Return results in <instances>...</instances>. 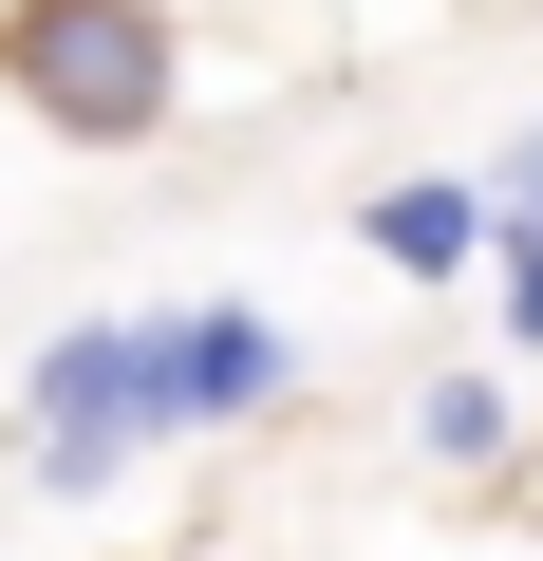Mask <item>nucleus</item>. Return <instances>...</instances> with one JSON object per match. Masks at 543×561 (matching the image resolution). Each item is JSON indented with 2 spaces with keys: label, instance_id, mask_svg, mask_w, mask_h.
Masks as SVG:
<instances>
[{
  "label": "nucleus",
  "instance_id": "obj_1",
  "mask_svg": "<svg viewBox=\"0 0 543 561\" xmlns=\"http://www.w3.org/2000/svg\"><path fill=\"white\" fill-rule=\"evenodd\" d=\"M0 94H20L38 131H76V150L169 131V94H188L169 0H20V20H0Z\"/></svg>",
  "mask_w": 543,
  "mask_h": 561
},
{
  "label": "nucleus",
  "instance_id": "obj_2",
  "mask_svg": "<svg viewBox=\"0 0 543 561\" xmlns=\"http://www.w3.org/2000/svg\"><path fill=\"white\" fill-rule=\"evenodd\" d=\"M20 412H38V486H94L132 431H169V319H94V337H57Z\"/></svg>",
  "mask_w": 543,
  "mask_h": 561
},
{
  "label": "nucleus",
  "instance_id": "obj_3",
  "mask_svg": "<svg viewBox=\"0 0 543 561\" xmlns=\"http://www.w3.org/2000/svg\"><path fill=\"white\" fill-rule=\"evenodd\" d=\"M262 393H282V337H262L244 300H206V319H169V431H244Z\"/></svg>",
  "mask_w": 543,
  "mask_h": 561
},
{
  "label": "nucleus",
  "instance_id": "obj_4",
  "mask_svg": "<svg viewBox=\"0 0 543 561\" xmlns=\"http://www.w3.org/2000/svg\"><path fill=\"white\" fill-rule=\"evenodd\" d=\"M468 243H487V187H394L375 206V262H412V280H450Z\"/></svg>",
  "mask_w": 543,
  "mask_h": 561
},
{
  "label": "nucleus",
  "instance_id": "obj_5",
  "mask_svg": "<svg viewBox=\"0 0 543 561\" xmlns=\"http://www.w3.org/2000/svg\"><path fill=\"white\" fill-rule=\"evenodd\" d=\"M412 431H431V468H487V449H506V393H487V375H431Z\"/></svg>",
  "mask_w": 543,
  "mask_h": 561
},
{
  "label": "nucleus",
  "instance_id": "obj_6",
  "mask_svg": "<svg viewBox=\"0 0 543 561\" xmlns=\"http://www.w3.org/2000/svg\"><path fill=\"white\" fill-rule=\"evenodd\" d=\"M487 225H506V262H543V131H524V150L487 169Z\"/></svg>",
  "mask_w": 543,
  "mask_h": 561
},
{
  "label": "nucleus",
  "instance_id": "obj_7",
  "mask_svg": "<svg viewBox=\"0 0 543 561\" xmlns=\"http://www.w3.org/2000/svg\"><path fill=\"white\" fill-rule=\"evenodd\" d=\"M506 319H524V337H543V262H506Z\"/></svg>",
  "mask_w": 543,
  "mask_h": 561
}]
</instances>
